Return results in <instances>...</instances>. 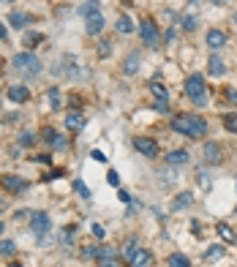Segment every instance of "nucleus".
Instances as JSON below:
<instances>
[{
  "label": "nucleus",
  "mask_w": 237,
  "mask_h": 267,
  "mask_svg": "<svg viewBox=\"0 0 237 267\" xmlns=\"http://www.w3.org/2000/svg\"><path fill=\"white\" fill-rule=\"evenodd\" d=\"M172 129L177 134H183V136H188V139H202L207 134V123L194 112H183V115H175V118H172Z\"/></svg>",
  "instance_id": "f257e3e1"
},
{
  "label": "nucleus",
  "mask_w": 237,
  "mask_h": 267,
  "mask_svg": "<svg viewBox=\"0 0 237 267\" xmlns=\"http://www.w3.org/2000/svg\"><path fill=\"white\" fill-rule=\"evenodd\" d=\"M11 66L19 74H25V77H38V74H41V60H38L33 52H16V55L11 57Z\"/></svg>",
  "instance_id": "f03ea898"
},
{
  "label": "nucleus",
  "mask_w": 237,
  "mask_h": 267,
  "mask_svg": "<svg viewBox=\"0 0 237 267\" xmlns=\"http://www.w3.org/2000/svg\"><path fill=\"white\" fill-rule=\"evenodd\" d=\"M205 90L207 88H205V77H202V74H191V77L186 79V96L196 104V107H205L207 104V93Z\"/></svg>",
  "instance_id": "7ed1b4c3"
},
{
  "label": "nucleus",
  "mask_w": 237,
  "mask_h": 267,
  "mask_svg": "<svg viewBox=\"0 0 237 267\" xmlns=\"http://www.w3.org/2000/svg\"><path fill=\"white\" fill-rule=\"evenodd\" d=\"M139 36H142V41L147 46H153V49L161 46V33H158V25H155L153 19H144L139 25Z\"/></svg>",
  "instance_id": "20e7f679"
},
{
  "label": "nucleus",
  "mask_w": 237,
  "mask_h": 267,
  "mask_svg": "<svg viewBox=\"0 0 237 267\" xmlns=\"http://www.w3.org/2000/svg\"><path fill=\"white\" fill-rule=\"evenodd\" d=\"M134 147L139 150L142 155H147V158H155V155H158V144H155V139H150V136H136Z\"/></svg>",
  "instance_id": "39448f33"
},
{
  "label": "nucleus",
  "mask_w": 237,
  "mask_h": 267,
  "mask_svg": "<svg viewBox=\"0 0 237 267\" xmlns=\"http://www.w3.org/2000/svg\"><path fill=\"white\" fill-rule=\"evenodd\" d=\"M41 139H44V142H49L55 150H66L68 147V139L63 136V134H57L55 129H44L41 131Z\"/></svg>",
  "instance_id": "423d86ee"
},
{
  "label": "nucleus",
  "mask_w": 237,
  "mask_h": 267,
  "mask_svg": "<svg viewBox=\"0 0 237 267\" xmlns=\"http://www.w3.org/2000/svg\"><path fill=\"white\" fill-rule=\"evenodd\" d=\"M49 216H47V213H33V221H30V229L33 232H36V235L38 237H44V235H47V232H49Z\"/></svg>",
  "instance_id": "0eeeda50"
},
{
  "label": "nucleus",
  "mask_w": 237,
  "mask_h": 267,
  "mask_svg": "<svg viewBox=\"0 0 237 267\" xmlns=\"http://www.w3.org/2000/svg\"><path fill=\"white\" fill-rule=\"evenodd\" d=\"M101 30H104V16H101V11H98V14L85 16V33H88V36H98Z\"/></svg>",
  "instance_id": "6e6552de"
},
{
  "label": "nucleus",
  "mask_w": 237,
  "mask_h": 267,
  "mask_svg": "<svg viewBox=\"0 0 237 267\" xmlns=\"http://www.w3.org/2000/svg\"><path fill=\"white\" fill-rule=\"evenodd\" d=\"M224 150H221V144H216V142H207L205 144V164H221V158H224Z\"/></svg>",
  "instance_id": "1a4fd4ad"
},
{
  "label": "nucleus",
  "mask_w": 237,
  "mask_h": 267,
  "mask_svg": "<svg viewBox=\"0 0 237 267\" xmlns=\"http://www.w3.org/2000/svg\"><path fill=\"white\" fill-rule=\"evenodd\" d=\"M150 262H153V254L144 251V248H136L134 257L128 259V267H147Z\"/></svg>",
  "instance_id": "9d476101"
},
{
  "label": "nucleus",
  "mask_w": 237,
  "mask_h": 267,
  "mask_svg": "<svg viewBox=\"0 0 237 267\" xmlns=\"http://www.w3.org/2000/svg\"><path fill=\"white\" fill-rule=\"evenodd\" d=\"M0 183H3L5 191H25L27 188V183L22 177H16V175H3V177H0Z\"/></svg>",
  "instance_id": "9b49d317"
},
{
  "label": "nucleus",
  "mask_w": 237,
  "mask_h": 267,
  "mask_svg": "<svg viewBox=\"0 0 237 267\" xmlns=\"http://www.w3.org/2000/svg\"><path fill=\"white\" fill-rule=\"evenodd\" d=\"M8 98L14 104H25L27 98H30V90H27L25 85H11V88H8Z\"/></svg>",
  "instance_id": "f8f14e48"
},
{
  "label": "nucleus",
  "mask_w": 237,
  "mask_h": 267,
  "mask_svg": "<svg viewBox=\"0 0 237 267\" xmlns=\"http://www.w3.org/2000/svg\"><path fill=\"white\" fill-rule=\"evenodd\" d=\"M66 129L68 131H82L85 129V115L82 112H68L66 115Z\"/></svg>",
  "instance_id": "ddd939ff"
},
{
  "label": "nucleus",
  "mask_w": 237,
  "mask_h": 267,
  "mask_svg": "<svg viewBox=\"0 0 237 267\" xmlns=\"http://www.w3.org/2000/svg\"><path fill=\"white\" fill-rule=\"evenodd\" d=\"M139 60H142L139 52H131V55L125 57V60H123V74H125V77H131V74L139 71Z\"/></svg>",
  "instance_id": "4468645a"
},
{
  "label": "nucleus",
  "mask_w": 237,
  "mask_h": 267,
  "mask_svg": "<svg viewBox=\"0 0 237 267\" xmlns=\"http://www.w3.org/2000/svg\"><path fill=\"white\" fill-rule=\"evenodd\" d=\"M224 44H227V33L213 27V30L207 33V46H210V49H221Z\"/></svg>",
  "instance_id": "2eb2a0df"
},
{
  "label": "nucleus",
  "mask_w": 237,
  "mask_h": 267,
  "mask_svg": "<svg viewBox=\"0 0 237 267\" xmlns=\"http://www.w3.org/2000/svg\"><path fill=\"white\" fill-rule=\"evenodd\" d=\"M188 161H191L188 150H172V153L166 155V164L169 166H183V164H188Z\"/></svg>",
  "instance_id": "dca6fc26"
},
{
  "label": "nucleus",
  "mask_w": 237,
  "mask_h": 267,
  "mask_svg": "<svg viewBox=\"0 0 237 267\" xmlns=\"http://www.w3.org/2000/svg\"><path fill=\"white\" fill-rule=\"evenodd\" d=\"M118 265V254L112 248H101L98 251V267H115Z\"/></svg>",
  "instance_id": "f3484780"
},
{
  "label": "nucleus",
  "mask_w": 237,
  "mask_h": 267,
  "mask_svg": "<svg viewBox=\"0 0 237 267\" xmlns=\"http://www.w3.org/2000/svg\"><path fill=\"white\" fill-rule=\"evenodd\" d=\"M207 71H210V77H224V74H227V66H224V60L218 55H213L210 57V63H207Z\"/></svg>",
  "instance_id": "a211bd4d"
},
{
  "label": "nucleus",
  "mask_w": 237,
  "mask_h": 267,
  "mask_svg": "<svg viewBox=\"0 0 237 267\" xmlns=\"http://www.w3.org/2000/svg\"><path fill=\"white\" fill-rule=\"evenodd\" d=\"M8 22H11V25H14V27H16V30H19V27H25L27 22H33V16L22 14V11H11V14H8Z\"/></svg>",
  "instance_id": "6ab92c4d"
},
{
  "label": "nucleus",
  "mask_w": 237,
  "mask_h": 267,
  "mask_svg": "<svg viewBox=\"0 0 237 267\" xmlns=\"http://www.w3.org/2000/svg\"><path fill=\"white\" fill-rule=\"evenodd\" d=\"M191 202H194V194L191 191H183V194H177V199L172 202V210H183V207H188Z\"/></svg>",
  "instance_id": "aec40b11"
},
{
  "label": "nucleus",
  "mask_w": 237,
  "mask_h": 267,
  "mask_svg": "<svg viewBox=\"0 0 237 267\" xmlns=\"http://www.w3.org/2000/svg\"><path fill=\"white\" fill-rule=\"evenodd\" d=\"M150 93H153L155 101H169V90H166L161 82H150Z\"/></svg>",
  "instance_id": "412c9836"
},
{
  "label": "nucleus",
  "mask_w": 237,
  "mask_h": 267,
  "mask_svg": "<svg viewBox=\"0 0 237 267\" xmlns=\"http://www.w3.org/2000/svg\"><path fill=\"white\" fill-rule=\"evenodd\" d=\"M216 229H218V235L224 237V243H237V235L232 232V226H229V224H216Z\"/></svg>",
  "instance_id": "4be33fe9"
},
{
  "label": "nucleus",
  "mask_w": 237,
  "mask_h": 267,
  "mask_svg": "<svg viewBox=\"0 0 237 267\" xmlns=\"http://www.w3.org/2000/svg\"><path fill=\"white\" fill-rule=\"evenodd\" d=\"M136 243H139V240H136V237H128V240H125L123 251H120V257H123L125 262H128V259L134 257V251H136V248H139V246H136Z\"/></svg>",
  "instance_id": "5701e85b"
},
{
  "label": "nucleus",
  "mask_w": 237,
  "mask_h": 267,
  "mask_svg": "<svg viewBox=\"0 0 237 267\" xmlns=\"http://www.w3.org/2000/svg\"><path fill=\"white\" fill-rule=\"evenodd\" d=\"M180 25H183V30H186V33H194V30H196V14H194V11H188V14H183Z\"/></svg>",
  "instance_id": "b1692460"
},
{
  "label": "nucleus",
  "mask_w": 237,
  "mask_h": 267,
  "mask_svg": "<svg viewBox=\"0 0 237 267\" xmlns=\"http://www.w3.org/2000/svg\"><path fill=\"white\" fill-rule=\"evenodd\" d=\"M134 30H136V25L131 16H120L118 19V33H134Z\"/></svg>",
  "instance_id": "393cba45"
},
{
  "label": "nucleus",
  "mask_w": 237,
  "mask_h": 267,
  "mask_svg": "<svg viewBox=\"0 0 237 267\" xmlns=\"http://www.w3.org/2000/svg\"><path fill=\"white\" fill-rule=\"evenodd\" d=\"M166 265H169V267H191L188 257H183V254H172V257L166 259Z\"/></svg>",
  "instance_id": "a878e982"
},
{
  "label": "nucleus",
  "mask_w": 237,
  "mask_h": 267,
  "mask_svg": "<svg viewBox=\"0 0 237 267\" xmlns=\"http://www.w3.org/2000/svg\"><path fill=\"white\" fill-rule=\"evenodd\" d=\"M221 257H224V246H210V248L205 251V259H207V262H213V259H221Z\"/></svg>",
  "instance_id": "bb28decb"
},
{
  "label": "nucleus",
  "mask_w": 237,
  "mask_h": 267,
  "mask_svg": "<svg viewBox=\"0 0 237 267\" xmlns=\"http://www.w3.org/2000/svg\"><path fill=\"white\" fill-rule=\"evenodd\" d=\"M98 8H101V3H98V0H88V3L82 5V16H90V14H98Z\"/></svg>",
  "instance_id": "cd10ccee"
},
{
  "label": "nucleus",
  "mask_w": 237,
  "mask_h": 267,
  "mask_svg": "<svg viewBox=\"0 0 237 267\" xmlns=\"http://www.w3.org/2000/svg\"><path fill=\"white\" fill-rule=\"evenodd\" d=\"M14 251H16L14 240H0V257H14Z\"/></svg>",
  "instance_id": "c85d7f7f"
},
{
  "label": "nucleus",
  "mask_w": 237,
  "mask_h": 267,
  "mask_svg": "<svg viewBox=\"0 0 237 267\" xmlns=\"http://www.w3.org/2000/svg\"><path fill=\"white\" fill-rule=\"evenodd\" d=\"M41 41H44V33H25V46H30V49L38 46Z\"/></svg>",
  "instance_id": "c756f323"
},
{
  "label": "nucleus",
  "mask_w": 237,
  "mask_h": 267,
  "mask_svg": "<svg viewBox=\"0 0 237 267\" xmlns=\"http://www.w3.org/2000/svg\"><path fill=\"white\" fill-rule=\"evenodd\" d=\"M36 134H33V131H25V134H22V136H19V144H22V147H33V144H36Z\"/></svg>",
  "instance_id": "7c9ffc66"
},
{
  "label": "nucleus",
  "mask_w": 237,
  "mask_h": 267,
  "mask_svg": "<svg viewBox=\"0 0 237 267\" xmlns=\"http://www.w3.org/2000/svg\"><path fill=\"white\" fill-rule=\"evenodd\" d=\"M74 191H77V194L82 196V199H90V188L82 183V180H74Z\"/></svg>",
  "instance_id": "2f4dec72"
},
{
  "label": "nucleus",
  "mask_w": 237,
  "mask_h": 267,
  "mask_svg": "<svg viewBox=\"0 0 237 267\" xmlns=\"http://www.w3.org/2000/svg\"><path fill=\"white\" fill-rule=\"evenodd\" d=\"M224 126H227V131L237 134V115H224Z\"/></svg>",
  "instance_id": "473e14b6"
},
{
  "label": "nucleus",
  "mask_w": 237,
  "mask_h": 267,
  "mask_svg": "<svg viewBox=\"0 0 237 267\" xmlns=\"http://www.w3.org/2000/svg\"><path fill=\"white\" fill-rule=\"evenodd\" d=\"M49 101H52V109L57 112L60 109V90L57 88H49Z\"/></svg>",
  "instance_id": "72a5a7b5"
},
{
  "label": "nucleus",
  "mask_w": 237,
  "mask_h": 267,
  "mask_svg": "<svg viewBox=\"0 0 237 267\" xmlns=\"http://www.w3.org/2000/svg\"><path fill=\"white\" fill-rule=\"evenodd\" d=\"M98 251H101L98 246H88V248H82V259H98Z\"/></svg>",
  "instance_id": "f704fd0d"
},
{
  "label": "nucleus",
  "mask_w": 237,
  "mask_h": 267,
  "mask_svg": "<svg viewBox=\"0 0 237 267\" xmlns=\"http://www.w3.org/2000/svg\"><path fill=\"white\" fill-rule=\"evenodd\" d=\"M98 55H101V57H109V55H112V41H109V38L98 44Z\"/></svg>",
  "instance_id": "c9c22d12"
},
{
  "label": "nucleus",
  "mask_w": 237,
  "mask_h": 267,
  "mask_svg": "<svg viewBox=\"0 0 237 267\" xmlns=\"http://www.w3.org/2000/svg\"><path fill=\"white\" fill-rule=\"evenodd\" d=\"M74 235H77V229H74V226H68V229L60 235V240L66 243V246H71V243H74Z\"/></svg>",
  "instance_id": "e433bc0d"
},
{
  "label": "nucleus",
  "mask_w": 237,
  "mask_h": 267,
  "mask_svg": "<svg viewBox=\"0 0 237 267\" xmlns=\"http://www.w3.org/2000/svg\"><path fill=\"white\" fill-rule=\"evenodd\" d=\"M25 218H33V213L30 210H16L14 213V221H25Z\"/></svg>",
  "instance_id": "4c0bfd02"
},
{
  "label": "nucleus",
  "mask_w": 237,
  "mask_h": 267,
  "mask_svg": "<svg viewBox=\"0 0 237 267\" xmlns=\"http://www.w3.org/2000/svg\"><path fill=\"white\" fill-rule=\"evenodd\" d=\"M107 180H109V185H115V188H118V185H120V175H118V172H109V175H107Z\"/></svg>",
  "instance_id": "58836bf2"
},
{
  "label": "nucleus",
  "mask_w": 237,
  "mask_h": 267,
  "mask_svg": "<svg viewBox=\"0 0 237 267\" xmlns=\"http://www.w3.org/2000/svg\"><path fill=\"white\" fill-rule=\"evenodd\" d=\"M199 185H202V188H210V177H207V172H199Z\"/></svg>",
  "instance_id": "ea45409f"
},
{
  "label": "nucleus",
  "mask_w": 237,
  "mask_h": 267,
  "mask_svg": "<svg viewBox=\"0 0 237 267\" xmlns=\"http://www.w3.org/2000/svg\"><path fill=\"white\" fill-rule=\"evenodd\" d=\"M155 112H169V101H155Z\"/></svg>",
  "instance_id": "a19ab883"
},
{
  "label": "nucleus",
  "mask_w": 237,
  "mask_h": 267,
  "mask_svg": "<svg viewBox=\"0 0 237 267\" xmlns=\"http://www.w3.org/2000/svg\"><path fill=\"white\" fill-rule=\"evenodd\" d=\"M33 161H36V164H52L49 155H33Z\"/></svg>",
  "instance_id": "79ce46f5"
},
{
  "label": "nucleus",
  "mask_w": 237,
  "mask_h": 267,
  "mask_svg": "<svg viewBox=\"0 0 237 267\" xmlns=\"http://www.w3.org/2000/svg\"><path fill=\"white\" fill-rule=\"evenodd\" d=\"M224 96H227V101H237V90H235V88H227Z\"/></svg>",
  "instance_id": "37998d69"
},
{
  "label": "nucleus",
  "mask_w": 237,
  "mask_h": 267,
  "mask_svg": "<svg viewBox=\"0 0 237 267\" xmlns=\"http://www.w3.org/2000/svg\"><path fill=\"white\" fill-rule=\"evenodd\" d=\"M93 235L98 237V240H104V226H101V224H96V226H93Z\"/></svg>",
  "instance_id": "c03bdc74"
},
{
  "label": "nucleus",
  "mask_w": 237,
  "mask_h": 267,
  "mask_svg": "<svg viewBox=\"0 0 237 267\" xmlns=\"http://www.w3.org/2000/svg\"><path fill=\"white\" fill-rule=\"evenodd\" d=\"M57 177H63V172H60V169H52V172H49V175L44 177V180H57Z\"/></svg>",
  "instance_id": "a18cd8bd"
},
{
  "label": "nucleus",
  "mask_w": 237,
  "mask_h": 267,
  "mask_svg": "<svg viewBox=\"0 0 237 267\" xmlns=\"http://www.w3.org/2000/svg\"><path fill=\"white\" fill-rule=\"evenodd\" d=\"M175 38H177V30H175V27H169V30H166V41H175Z\"/></svg>",
  "instance_id": "49530a36"
},
{
  "label": "nucleus",
  "mask_w": 237,
  "mask_h": 267,
  "mask_svg": "<svg viewBox=\"0 0 237 267\" xmlns=\"http://www.w3.org/2000/svg\"><path fill=\"white\" fill-rule=\"evenodd\" d=\"M118 199H120V202H125V205H128V202H131L128 191H120V194H118Z\"/></svg>",
  "instance_id": "de8ad7c7"
},
{
  "label": "nucleus",
  "mask_w": 237,
  "mask_h": 267,
  "mask_svg": "<svg viewBox=\"0 0 237 267\" xmlns=\"http://www.w3.org/2000/svg\"><path fill=\"white\" fill-rule=\"evenodd\" d=\"M90 155H93V158H96V161H107V155H104V153H101V150H93V153H90Z\"/></svg>",
  "instance_id": "09e8293b"
},
{
  "label": "nucleus",
  "mask_w": 237,
  "mask_h": 267,
  "mask_svg": "<svg viewBox=\"0 0 237 267\" xmlns=\"http://www.w3.org/2000/svg\"><path fill=\"white\" fill-rule=\"evenodd\" d=\"M5 36H8V33H5V27L0 25V38H5Z\"/></svg>",
  "instance_id": "8fccbe9b"
},
{
  "label": "nucleus",
  "mask_w": 237,
  "mask_h": 267,
  "mask_svg": "<svg viewBox=\"0 0 237 267\" xmlns=\"http://www.w3.org/2000/svg\"><path fill=\"white\" fill-rule=\"evenodd\" d=\"M213 3H218V5H224V3H227V0H213Z\"/></svg>",
  "instance_id": "3c124183"
},
{
  "label": "nucleus",
  "mask_w": 237,
  "mask_h": 267,
  "mask_svg": "<svg viewBox=\"0 0 237 267\" xmlns=\"http://www.w3.org/2000/svg\"><path fill=\"white\" fill-rule=\"evenodd\" d=\"M8 267H22V265H19V262H11V265H8Z\"/></svg>",
  "instance_id": "603ef678"
},
{
  "label": "nucleus",
  "mask_w": 237,
  "mask_h": 267,
  "mask_svg": "<svg viewBox=\"0 0 237 267\" xmlns=\"http://www.w3.org/2000/svg\"><path fill=\"white\" fill-rule=\"evenodd\" d=\"M0 210H5V202L3 199H0Z\"/></svg>",
  "instance_id": "864d4df0"
},
{
  "label": "nucleus",
  "mask_w": 237,
  "mask_h": 267,
  "mask_svg": "<svg viewBox=\"0 0 237 267\" xmlns=\"http://www.w3.org/2000/svg\"><path fill=\"white\" fill-rule=\"evenodd\" d=\"M3 229H5V224H3V221H0V235H3Z\"/></svg>",
  "instance_id": "5fc2aeb1"
},
{
  "label": "nucleus",
  "mask_w": 237,
  "mask_h": 267,
  "mask_svg": "<svg viewBox=\"0 0 237 267\" xmlns=\"http://www.w3.org/2000/svg\"><path fill=\"white\" fill-rule=\"evenodd\" d=\"M232 22H235V27H237V14H235V16H232Z\"/></svg>",
  "instance_id": "6e6d98bb"
},
{
  "label": "nucleus",
  "mask_w": 237,
  "mask_h": 267,
  "mask_svg": "<svg viewBox=\"0 0 237 267\" xmlns=\"http://www.w3.org/2000/svg\"><path fill=\"white\" fill-rule=\"evenodd\" d=\"M0 3H11V0H0Z\"/></svg>",
  "instance_id": "4d7b16f0"
}]
</instances>
